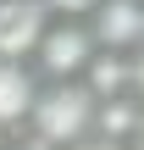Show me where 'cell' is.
<instances>
[{
	"instance_id": "5",
	"label": "cell",
	"mask_w": 144,
	"mask_h": 150,
	"mask_svg": "<svg viewBox=\"0 0 144 150\" xmlns=\"http://www.w3.org/2000/svg\"><path fill=\"white\" fill-rule=\"evenodd\" d=\"M33 95H39V78L28 61H0V134H22L28 128V111H33Z\"/></svg>"
},
{
	"instance_id": "9",
	"label": "cell",
	"mask_w": 144,
	"mask_h": 150,
	"mask_svg": "<svg viewBox=\"0 0 144 150\" xmlns=\"http://www.w3.org/2000/svg\"><path fill=\"white\" fill-rule=\"evenodd\" d=\"M128 67H133V95L144 100V45L133 50V56H128Z\"/></svg>"
},
{
	"instance_id": "6",
	"label": "cell",
	"mask_w": 144,
	"mask_h": 150,
	"mask_svg": "<svg viewBox=\"0 0 144 150\" xmlns=\"http://www.w3.org/2000/svg\"><path fill=\"white\" fill-rule=\"evenodd\" d=\"M139 128H144V100L139 95H117V100H100V106H94V139L133 145Z\"/></svg>"
},
{
	"instance_id": "2",
	"label": "cell",
	"mask_w": 144,
	"mask_h": 150,
	"mask_svg": "<svg viewBox=\"0 0 144 150\" xmlns=\"http://www.w3.org/2000/svg\"><path fill=\"white\" fill-rule=\"evenodd\" d=\"M94 61V39H89V22H50L28 56L33 78L39 83H72L83 78V67Z\"/></svg>"
},
{
	"instance_id": "4",
	"label": "cell",
	"mask_w": 144,
	"mask_h": 150,
	"mask_svg": "<svg viewBox=\"0 0 144 150\" xmlns=\"http://www.w3.org/2000/svg\"><path fill=\"white\" fill-rule=\"evenodd\" d=\"M44 28L50 17L39 11V0H0V61H28Z\"/></svg>"
},
{
	"instance_id": "1",
	"label": "cell",
	"mask_w": 144,
	"mask_h": 150,
	"mask_svg": "<svg viewBox=\"0 0 144 150\" xmlns=\"http://www.w3.org/2000/svg\"><path fill=\"white\" fill-rule=\"evenodd\" d=\"M94 95L72 78V83H39V95H33V111H28V139H39V145L50 150H78L83 139H94Z\"/></svg>"
},
{
	"instance_id": "8",
	"label": "cell",
	"mask_w": 144,
	"mask_h": 150,
	"mask_svg": "<svg viewBox=\"0 0 144 150\" xmlns=\"http://www.w3.org/2000/svg\"><path fill=\"white\" fill-rule=\"evenodd\" d=\"M94 6H100V0H39V11H44L50 22H89Z\"/></svg>"
},
{
	"instance_id": "12",
	"label": "cell",
	"mask_w": 144,
	"mask_h": 150,
	"mask_svg": "<svg viewBox=\"0 0 144 150\" xmlns=\"http://www.w3.org/2000/svg\"><path fill=\"white\" fill-rule=\"evenodd\" d=\"M128 150H144V128H139V139H133V145H128Z\"/></svg>"
},
{
	"instance_id": "11",
	"label": "cell",
	"mask_w": 144,
	"mask_h": 150,
	"mask_svg": "<svg viewBox=\"0 0 144 150\" xmlns=\"http://www.w3.org/2000/svg\"><path fill=\"white\" fill-rule=\"evenodd\" d=\"M78 150H128V145H111V139H83Z\"/></svg>"
},
{
	"instance_id": "13",
	"label": "cell",
	"mask_w": 144,
	"mask_h": 150,
	"mask_svg": "<svg viewBox=\"0 0 144 150\" xmlns=\"http://www.w3.org/2000/svg\"><path fill=\"white\" fill-rule=\"evenodd\" d=\"M0 150H11V134H0Z\"/></svg>"
},
{
	"instance_id": "3",
	"label": "cell",
	"mask_w": 144,
	"mask_h": 150,
	"mask_svg": "<svg viewBox=\"0 0 144 150\" xmlns=\"http://www.w3.org/2000/svg\"><path fill=\"white\" fill-rule=\"evenodd\" d=\"M89 39H94V50L133 56L144 45V0H100L89 17Z\"/></svg>"
},
{
	"instance_id": "10",
	"label": "cell",
	"mask_w": 144,
	"mask_h": 150,
	"mask_svg": "<svg viewBox=\"0 0 144 150\" xmlns=\"http://www.w3.org/2000/svg\"><path fill=\"white\" fill-rule=\"evenodd\" d=\"M11 150H50V145H39V139H28V134H17V139H11Z\"/></svg>"
},
{
	"instance_id": "7",
	"label": "cell",
	"mask_w": 144,
	"mask_h": 150,
	"mask_svg": "<svg viewBox=\"0 0 144 150\" xmlns=\"http://www.w3.org/2000/svg\"><path fill=\"white\" fill-rule=\"evenodd\" d=\"M94 100H117V95H133V67H128V56H111V50H94V61L83 67V78H78Z\"/></svg>"
}]
</instances>
